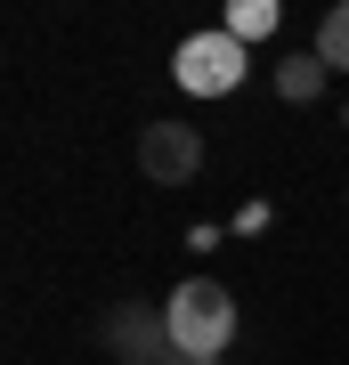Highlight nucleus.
<instances>
[{
    "label": "nucleus",
    "mask_w": 349,
    "mask_h": 365,
    "mask_svg": "<svg viewBox=\"0 0 349 365\" xmlns=\"http://www.w3.org/2000/svg\"><path fill=\"white\" fill-rule=\"evenodd\" d=\"M163 317H171V349H179V365L228 357V341H236V292L220 284V276H187V284L163 300Z\"/></svg>",
    "instance_id": "nucleus-1"
},
{
    "label": "nucleus",
    "mask_w": 349,
    "mask_h": 365,
    "mask_svg": "<svg viewBox=\"0 0 349 365\" xmlns=\"http://www.w3.org/2000/svg\"><path fill=\"white\" fill-rule=\"evenodd\" d=\"M244 66H252V49H244L228 25L187 33V41H179V57H171V73H179V90H187V98H228V90H244Z\"/></svg>",
    "instance_id": "nucleus-2"
},
{
    "label": "nucleus",
    "mask_w": 349,
    "mask_h": 365,
    "mask_svg": "<svg viewBox=\"0 0 349 365\" xmlns=\"http://www.w3.org/2000/svg\"><path fill=\"white\" fill-rule=\"evenodd\" d=\"M138 170L155 187H187L195 170H203V130H195V122H146L138 130Z\"/></svg>",
    "instance_id": "nucleus-3"
},
{
    "label": "nucleus",
    "mask_w": 349,
    "mask_h": 365,
    "mask_svg": "<svg viewBox=\"0 0 349 365\" xmlns=\"http://www.w3.org/2000/svg\"><path fill=\"white\" fill-rule=\"evenodd\" d=\"M106 349H114L122 365H179V349H171V317L146 309V300H122V309L106 317Z\"/></svg>",
    "instance_id": "nucleus-4"
},
{
    "label": "nucleus",
    "mask_w": 349,
    "mask_h": 365,
    "mask_svg": "<svg viewBox=\"0 0 349 365\" xmlns=\"http://www.w3.org/2000/svg\"><path fill=\"white\" fill-rule=\"evenodd\" d=\"M317 90H325V57H317V49L276 66V98H285V106H317Z\"/></svg>",
    "instance_id": "nucleus-5"
},
{
    "label": "nucleus",
    "mask_w": 349,
    "mask_h": 365,
    "mask_svg": "<svg viewBox=\"0 0 349 365\" xmlns=\"http://www.w3.org/2000/svg\"><path fill=\"white\" fill-rule=\"evenodd\" d=\"M317 57H325V73H349V0H333L317 16Z\"/></svg>",
    "instance_id": "nucleus-6"
},
{
    "label": "nucleus",
    "mask_w": 349,
    "mask_h": 365,
    "mask_svg": "<svg viewBox=\"0 0 349 365\" xmlns=\"http://www.w3.org/2000/svg\"><path fill=\"white\" fill-rule=\"evenodd\" d=\"M276 25H285V9H276V0H236V9H228V33L244 41V49H252V41H268Z\"/></svg>",
    "instance_id": "nucleus-7"
},
{
    "label": "nucleus",
    "mask_w": 349,
    "mask_h": 365,
    "mask_svg": "<svg viewBox=\"0 0 349 365\" xmlns=\"http://www.w3.org/2000/svg\"><path fill=\"white\" fill-rule=\"evenodd\" d=\"M203 365H220V357H203Z\"/></svg>",
    "instance_id": "nucleus-8"
},
{
    "label": "nucleus",
    "mask_w": 349,
    "mask_h": 365,
    "mask_svg": "<svg viewBox=\"0 0 349 365\" xmlns=\"http://www.w3.org/2000/svg\"><path fill=\"white\" fill-rule=\"evenodd\" d=\"M341 122H349V114H341Z\"/></svg>",
    "instance_id": "nucleus-9"
}]
</instances>
